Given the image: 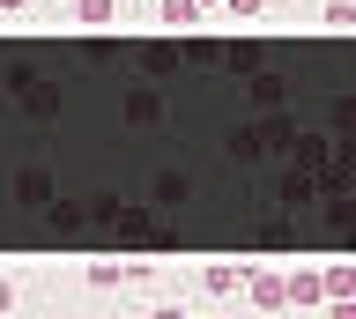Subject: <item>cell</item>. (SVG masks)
<instances>
[]
</instances>
